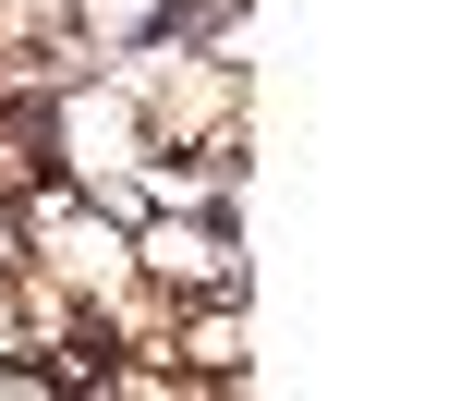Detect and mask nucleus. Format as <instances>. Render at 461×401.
Here are the masks:
<instances>
[{
	"mask_svg": "<svg viewBox=\"0 0 461 401\" xmlns=\"http://www.w3.org/2000/svg\"><path fill=\"white\" fill-rule=\"evenodd\" d=\"M134 280H158L170 305H207V292H255V268H243L230 207H146L134 219Z\"/></svg>",
	"mask_w": 461,
	"mask_h": 401,
	"instance_id": "1",
	"label": "nucleus"
}]
</instances>
